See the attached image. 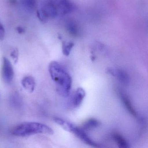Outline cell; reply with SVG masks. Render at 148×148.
<instances>
[{
  "label": "cell",
  "mask_w": 148,
  "mask_h": 148,
  "mask_svg": "<svg viewBox=\"0 0 148 148\" xmlns=\"http://www.w3.org/2000/svg\"><path fill=\"white\" fill-rule=\"evenodd\" d=\"M67 31L71 35L76 36L78 34V27L77 24L73 21H70L67 24Z\"/></svg>",
  "instance_id": "cell-15"
},
{
  "label": "cell",
  "mask_w": 148,
  "mask_h": 148,
  "mask_svg": "<svg viewBox=\"0 0 148 148\" xmlns=\"http://www.w3.org/2000/svg\"><path fill=\"white\" fill-rule=\"evenodd\" d=\"M40 11L47 19L55 18L58 14L57 5L53 2H49L45 4Z\"/></svg>",
  "instance_id": "cell-6"
},
{
  "label": "cell",
  "mask_w": 148,
  "mask_h": 148,
  "mask_svg": "<svg viewBox=\"0 0 148 148\" xmlns=\"http://www.w3.org/2000/svg\"><path fill=\"white\" fill-rule=\"evenodd\" d=\"M57 7L58 12L62 15L70 13L75 8L74 5L69 0H60Z\"/></svg>",
  "instance_id": "cell-7"
},
{
  "label": "cell",
  "mask_w": 148,
  "mask_h": 148,
  "mask_svg": "<svg viewBox=\"0 0 148 148\" xmlns=\"http://www.w3.org/2000/svg\"><path fill=\"white\" fill-rule=\"evenodd\" d=\"M11 132L17 136L25 137L37 134L53 135V130L48 125L41 123L25 122L14 126Z\"/></svg>",
  "instance_id": "cell-2"
},
{
  "label": "cell",
  "mask_w": 148,
  "mask_h": 148,
  "mask_svg": "<svg viewBox=\"0 0 148 148\" xmlns=\"http://www.w3.org/2000/svg\"><path fill=\"white\" fill-rule=\"evenodd\" d=\"M112 138L119 148H127L130 147L128 142L120 134L114 133L112 135Z\"/></svg>",
  "instance_id": "cell-12"
},
{
  "label": "cell",
  "mask_w": 148,
  "mask_h": 148,
  "mask_svg": "<svg viewBox=\"0 0 148 148\" xmlns=\"http://www.w3.org/2000/svg\"><path fill=\"white\" fill-rule=\"evenodd\" d=\"M86 96V92L83 88L79 87L75 91L73 98V104L74 107L80 106Z\"/></svg>",
  "instance_id": "cell-9"
},
{
  "label": "cell",
  "mask_w": 148,
  "mask_h": 148,
  "mask_svg": "<svg viewBox=\"0 0 148 148\" xmlns=\"http://www.w3.org/2000/svg\"><path fill=\"white\" fill-rule=\"evenodd\" d=\"M24 7L29 12H32L36 7V0H22Z\"/></svg>",
  "instance_id": "cell-14"
},
{
  "label": "cell",
  "mask_w": 148,
  "mask_h": 148,
  "mask_svg": "<svg viewBox=\"0 0 148 148\" xmlns=\"http://www.w3.org/2000/svg\"><path fill=\"white\" fill-rule=\"evenodd\" d=\"M11 57L13 60L14 62L16 63L18 61V50L17 49H15L12 51L11 53Z\"/></svg>",
  "instance_id": "cell-16"
},
{
  "label": "cell",
  "mask_w": 148,
  "mask_h": 148,
  "mask_svg": "<svg viewBox=\"0 0 148 148\" xmlns=\"http://www.w3.org/2000/svg\"><path fill=\"white\" fill-rule=\"evenodd\" d=\"M17 30L19 34L23 33L25 32V30L24 29V28L21 27H17Z\"/></svg>",
  "instance_id": "cell-19"
},
{
  "label": "cell",
  "mask_w": 148,
  "mask_h": 148,
  "mask_svg": "<svg viewBox=\"0 0 148 148\" xmlns=\"http://www.w3.org/2000/svg\"><path fill=\"white\" fill-rule=\"evenodd\" d=\"M1 73L4 82L7 84H10L12 82L14 77V71L10 60L5 57L2 58Z\"/></svg>",
  "instance_id": "cell-3"
},
{
  "label": "cell",
  "mask_w": 148,
  "mask_h": 148,
  "mask_svg": "<svg viewBox=\"0 0 148 148\" xmlns=\"http://www.w3.org/2000/svg\"><path fill=\"white\" fill-rule=\"evenodd\" d=\"M5 31L3 25L0 23V40H2L5 38Z\"/></svg>",
  "instance_id": "cell-18"
},
{
  "label": "cell",
  "mask_w": 148,
  "mask_h": 148,
  "mask_svg": "<svg viewBox=\"0 0 148 148\" xmlns=\"http://www.w3.org/2000/svg\"><path fill=\"white\" fill-rule=\"evenodd\" d=\"M21 84L25 90L31 93L33 92L35 89L36 83L33 77L28 76L23 78L21 81Z\"/></svg>",
  "instance_id": "cell-10"
},
{
  "label": "cell",
  "mask_w": 148,
  "mask_h": 148,
  "mask_svg": "<svg viewBox=\"0 0 148 148\" xmlns=\"http://www.w3.org/2000/svg\"><path fill=\"white\" fill-rule=\"evenodd\" d=\"M100 122L95 118H90L86 121L82 125V128L84 130H89L98 127Z\"/></svg>",
  "instance_id": "cell-11"
},
{
  "label": "cell",
  "mask_w": 148,
  "mask_h": 148,
  "mask_svg": "<svg viewBox=\"0 0 148 148\" xmlns=\"http://www.w3.org/2000/svg\"><path fill=\"white\" fill-rule=\"evenodd\" d=\"M70 132L73 133L80 140H82L86 144L88 145L95 148L99 147V145L92 140L87 135V133L86 132V131L84 130L81 128L78 127L74 124L71 129Z\"/></svg>",
  "instance_id": "cell-4"
},
{
  "label": "cell",
  "mask_w": 148,
  "mask_h": 148,
  "mask_svg": "<svg viewBox=\"0 0 148 148\" xmlns=\"http://www.w3.org/2000/svg\"><path fill=\"white\" fill-rule=\"evenodd\" d=\"M106 73L116 78L119 82L123 84L127 85L130 83V78L128 74L122 69L114 67H110L107 68Z\"/></svg>",
  "instance_id": "cell-5"
},
{
  "label": "cell",
  "mask_w": 148,
  "mask_h": 148,
  "mask_svg": "<svg viewBox=\"0 0 148 148\" xmlns=\"http://www.w3.org/2000/svg\"><path fill=\"white\" fill-rule=\"evenodd\" d=\"M74 46V43L71 41H69V42L63 41L62 42V52L64 55L66 56H69Z\"/></svg>",
  "instance_id": "cell-13"
},
{
  "label": "cell",
  "mask_w": 148,
  "mask_h": 148,
  "mask_svg": "<svg viewBox=\"0 0 148 148\" xmlns=\"http://www.w3.org/2000/svg\"><path fill=\"white\" fill-rule=\"evenodd\" d=\"M9 2L12 5H15L17 3V0H9Z\"/></svg>",
  "instance_id": "cell-20"
},
{
  "label": "cell",
  "mask_w": 148,
  "mask_h": 148,
  "mask_svg": "<svg viewBox=\"0 0 148 148\" xmlns=\"http://www.w3.org/2000/svg\"><path fill=\"white\" fill-rule=\"evenodd\" d=\"M119 97L121 99V101H122L123 105L129 112V113H130L133 116L136 117L137 116L136 112L133 108L130 99L127 97V95L123 92L120 91L119 92Z\"/></svg>",
  "instance_id": "cell-8"
},
{
  "label": "cell",
  "mask_w": 148,
  "mask_h": 148,
  "mask_svg": "<svg viewBox=\"0 0 148 148\" xmlns=\"http://www.w3.org/2000/svg\"><path fill=\"white\" fill-rule=\"evenodd\" d=\"M37 15L40 20L42 22H46L48 19L44 15L40 10H38L37 11Z\"/></svg>",
  "instance_id": "cell-17"
},
{
  "label": "cell",
  "mask_w": 148,
  "mask_h": 148,
  "mask_svg": "<svg viewBox=\"0 0 148 148\" xmlns=\"http://www.w3.org/2000/svg\"><path fill=\"white\" fill-rule=\"evenodd\" d=\"M48 69L52 79L56 84L58 92L65 97L69 96L72 85V79L70 74L57 61L51 62Z\"/></svg>",
  "instance_id": "cell-1"
}]
</instances>
